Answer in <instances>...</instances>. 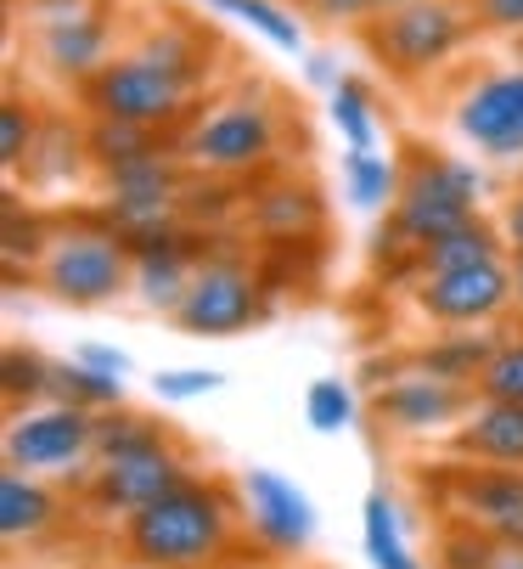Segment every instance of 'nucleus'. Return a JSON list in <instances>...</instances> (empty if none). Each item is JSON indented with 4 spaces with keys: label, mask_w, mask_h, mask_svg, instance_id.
<instances>
[{
    "label": "nucleus",
    "mask_w": 523,
    "mask_h": 569,
    "mask_svg": "<svg viewBox=\"0 0 523 569\" xmlns=\"http://www.w3.org/2000/svg\"><path fill=\"white\" fill-rule=\"evenodd\" d=\"M231 536H237V508L225 485L187 479L169 497L130 513L119 541L135 569H214L231 552Z\"/></svg>",
    "instance_id": "f257e3e1"
},
{
    "label": "nucleus",
    "mask_w": 523,
    "mask_h": 569,
    "mask_svg": "<svg viewBox=\"0 0 523 569\" xmlns=\"http://www.w3.org/2000/svg\"><path fill=\"white\" fill-rule=\"evenodd\" d=\"M40 282L62 305H108L135 282V242L102 226H62L40 249Z\"/></svg>",
    "instance_id": "f03ea898"
},
{
    "label": "nucleus",
    "mask_w": 523,
    "mask_h": 569,
    "mask_svg": "<svg viewBox=\"0 0 523 569\" xmlns=\"http://www.w3.org/2000/svg\"><path fill=\"white\" fill-rule=\"evenodd\" d=\"M473 198H479V176L467 164H456V158H416L394 203V237L411 254H422L433 237L473 220Z\"/></svg>",
    "instance_id": "7ed1b4c3"
},
{
    "label": "nucleus",
    "mask_w": 523,
    "mask_h": 569,
    "mask_svg": "<svg viewBox=\"0 0 523 569\" xmlns=\"http://www.w3.org/2000/svg\"><path fill=\"white\" fill-rule=\"evenodd\" d=\"M192 97V68H174L152 51L141 57H119L108 62L97 79H91V102L102 119H124V124H141V130H158L169 124L174 113L187 108Z\"/></svg>",
    "instance_id": "20e7f679"
},
{
    "label": "nucleus",
    "mask_w": 523,
    "mask_h": 569,
    "mask_svg": "<svg viewBox=\"0 0 523 569\" xmlns=\"http://www.w3.org/2000/svg\"><path fill=\"white\" fill-rule=\"evenodd\" d=\"M84 457H97V412L84 406H68V400H51V406H23L12 412V429H7V468L12 473H68L79 468Z\"/></svg>",
    "instance_id": "39448f33"
},
{
    "label": "nucleus",
    "mask_w": 523,
    "mask_h": 569,
    "mask_svg": "<svg viewBox=\"0 0 523 569\" xmlns=\"http://www.w3.org/2000/svg\"><path fill=\"white\" fill-rule=\"evenodd\" d=\"M440 508L490 536V541H517L523 547V468H484V462H456L433 479Z\"/></svg>",
    "instance_id": "423d86ee"
},
{
    "label": "nucleus",
    "mask_w": 523,
    "mask_h": 569,
    "mask_svg": "<svg viewBox=\"0 0 523 569\" xmlns=\"http://www.w3.org/2000/svg\"><path fill=\"white\" fill-rule=\"evenodd\" d=\"M456 46H462V12L451 0H405V7H389L372 23V51L400 73H422Z\"/></svg>",
    "instance_id": "0eeeda50"
},
{
    "label": "nucleus",
    "mask_w": 523,
    "mask_h": 569,
    "mask_svg": "<svg viewBox=\"0 0 523 569\" xmlns=\"http://www.w3.org/2000/svg\"><path fill=\"white\" fill-rule=\"evenodd\" d=\"M473 389L467 383H451L428 367H411L400 378H389L378 395H372V412L394 429V435H440L451 423H462L473 412Z\"/></svg>",
    "instance_id": "6e6552de"
},
{
    "label": "nucleus",
    "mask_w": 523,
    "mask_h": 569,
    "mask_svg": "<svg viewBox=\"0 0 523 569\" xmlns=\"http://www.w3.org/2000/svg\"><path fill=\"white\" fill-rule=\"evenodd\" d=\"M242 519L259 536V547H271L282 558L304 552L310 536H315L310 491H299V485L288 473H276V468H248L242 473Z\"/></svg>",
    "instance_id": "1a4fd4ad"
},
{
    "label": "nucleus",
    "mask_w": 523,
    "mask_h": 569,
    "mask_svg": "<svg viewBox=\"0 0 523 569\" xmlns=\"http://www.w3.org/2000/svg\"><path fill=\"white\" fill-rule=\"evenodd\" d=\"M259 316V288L237 260H209L192 271V288L174 310V321L192 333V339H231L242 333L248 321Z\"/></svg>",
    "instance_id": "9d476101"
},
{
    "label": "nucleus",
    "mask_w": 523,
    "mask_h": 569,
    "mask_svg": "<svg viewBox=\"0 0 523 569\" xmlns=\"http://www.w3.org/2000/svg\"><path fill=\"white\" fill-rule=\"evenodd\" d=\"M187 479H192V473H187V457L163 440V446H152V451L97 462V473H91V502H97L102 513H124V519H130V513H141V508L158 502V497H169L174 485H187Z\"/></svg>",
    "instance_id": "9b49d317"
},
{
    "label": "nucleus",
    "mask_w": 523,
    "mask_h": 569,
    "mask_svg": "<svg viewBox=\"0 0 523 569\" xmlns=\"http://www.w3.org/2000/svg\"><path fill=\"white\" fill-rule=\"evenodd\" d=\"M422 310L433 321H451V328H473L490 321L506 299H512V271L501 260H479V266H456V271H433L422 282Z\"/></svg>",
    "instance_id": "f8f14e48"
},
{
    "label": "nucleus",
    "mask_w": 523,
    "mask_h": 569,
    "mask_svg": "<svg viewBox=\"0 0 523 569\" xmlns=\"http://www.w3.org/2000/svg\"><path fill=\"white\" fill-rule=\"evenodd\" d=\"M169 214H174V176H169V164H163L158 152L141 158V164L113 170V187H108V220H113L130 242L158 237V231L169 226Z\"/></svg>",
    "instance_id": "ddd939ff"
},
{
    "label": "nucleus",
    "mask_w": 523,
    "mask_h": 569,
    "mask_svg": "<svg viewBox=\"0 0 523 569\" xmlns=\"http://www.w3.org/2000/svg\"><path fill=\"white\" fill-rule=\"evenodd\" d=\"M456 124L479 152L523 158V73H501V79H484L479 91H467V102L456 108Z\"/></svg>",
    "instance_id": "4468645a"
},
{
    "label": "nucleus",
    "mask_w": 523,
    "mask_h": 569,
    "mask_svg": "<svg viewBox=\"0 0 523 569\" xmlns=\"http://www.w3.org/2000/svg\"><path fill=\"white\" fill-rule=\"evenodd\" d=\"M187 152L209 170H253L271 152V119L259 108H220L192 130Z\"/></svg>",
    "instance_id": "2eb2a0df"
},
{
    "label": "nucleus",
    "mask_w": 523,
    "mask_h": 569,
    "mask_svg": "<svg viewBox=\"0 0 523 569\" xmlns=\"http://www.w3.org/2000/svg\"><path fill=\"white\" fill-rule=\"evenodd\" d=\"M462 462L523 468V406L517 400H473V412L451 435Z\"/></svg>",
    "instance_id": "dca6fc26"
},
{
    "label": "nucleus",
    "mask_w": 523,
    "mask_h": 569,
    "mask_svg": "<svg viewBox=\"0 0 523 569\" xmlns=\"http://www.w3.org/2000/svg\"><path fill=\"white\" fill-rule=\"evenodd\" d=\"M135 288H141V305H152V310H169V316L181 310V299L192 288V260L169 231L135 242Z\"/></svg>",
    "instance_id": "f3484780"
},
{
    "label": "nucleus",
    "mask_w": 523,
    "mask_h": 569,
    "mask_svg": "<svg viewBox=\"0 0 523 569\" xmlns=\"http://www.w3.org/2000/svg\"><path fill=\"white\" fill-rule=\"evenodd\" d=\"M57 525V497L34 473H7L0 479V536L7 541H40Z\"/></svg>",
    "instance_id": "a211bd4d"
},
{
    "label": "nucleus",
    "mask_w": 523,
    "mask_h": 569,
    "mask_svg": "<svg viewBox=\"0 0 523 569\" xmlns=\"http://www.w3.org/2000/svg\"><path fill=\"white\" fill-rule=\"evenodd\" d=\"M361 541H366L372 569H422V558L411 552L405 525H400V508H394L389 491H372L366 497V508H361Z\"/></svg>",
    "instance_id": "6ab92c4d"
},
{
    "label": "nucleus",
    "mask_w": 523,
    "mask_h": 569,
    "mask_svg": "<svg viewBox=\"0 0 523 569\" xmlns=\"http://www.w3.org/2000/svg\"><path fill=\"white\" fill-rule=\"evenodd\" d=\"M479 260H501V237L484 226V220H467L445 237H433L428 249L416 254V266L433 277V271H456V266H479Z\"/></svg>",
    "instance_id": "aec40b11"
},
{
    "label": "nucleus",
    "mask_w": 523,
    "mask_h": 569,
    "mask_svg": "<svg viewBox=\"0 0 523 569\" xmlns=\"http://www.w3.org/2000/svg\"><path fill=\"white\" fill-rule=\"evenodd\" d=\"M102 51H108V29H102L97 12L46 29V57H51L62 73H91V68L102 62Z\"/></svg>",
    "instance_id": "412c9836"
},
{
    "label": "nucleus",
    "mask_w": 523,
    "mask_h": 569,
    "mask_svg": "<svg viewBox=\"0 0 523 569\" xmlns=\"http://www.w3.org/2000/svg\"><path fill=\"white\" fill-rule=\"evenodd\" d=\"M343 198L361 214H378L389 198H400V170L378 152H349L343 158Z\"/></svg>",
    "instance_id": "4be33fe9"
},
{
    "label": "nucleus",
    "mask_w": 523,
    "mask_h": 569,
    "mask_svg": "<svg viewBox=\"0 0 523 569\" xmlns=\"http://www.w3.org/2000/svg\"><path fill=\"white\" fill-rule=\"evenodd\" d=\"M332 124L343 136L349 152H378V119H372V97L361 79H338L332 91Z\"/></svg>",
    "instance_id": "5701e85b"
},
{
    "label": "nucleus",
    "mask_w": 523,
    "mask_h": 569,
    "mask_svg": "<svg viewBox=\"0 0 523 569\" xmlns=\"http://www.w3.org/2000/svg\"><path fill=\"white\" fill-rule=\"evenodd\" d=\"M169 435L141 418V412H102L97 418V462H113V457H135V451H152L163 446Z\"/></svg>",
    "instance_id": "b1692460"
},
{
    "label": "nucleus",
    "mask_w": 523,
    "mask_h": 569,
    "mask_svg": "<svg viewBox=\"0 0 523 569\" xmlns=\"http://www.w3.org/2000/svg\"><path fill=\"white\" fill-rule=\"evenodd\" d=\"M214 12H225V18H237V23H248L253 34H265L276 51H304V34H299V23L276 7V0H209Z\"/></svg>",
    "instance_id": "393cba45"
},
{
    "label": "nucleus",
    "mask_w": 523,
    "mask_h": 569,
    "mask_svg": "<svg viewBox=\"0 0 523 569\" xmlns=\"http://www.w3.org/2000/svg\"><path fill=\"white\" fill-rule=\"evenodd\" d=\"M490 356H495V339H445V345H428V350L416 356V367H428V372H440V378L473 389Z\"/></svg>",
    "instance_id": "a878e982"
},
{
    "label": "nucleus",
    "mask_w": 523,
    "mask_h": 569,
    "mask_svg": "<svg viewBox=\"0 0 523 569\" xmlns=\"http://www.w3.org/2000/svg\"><path fill=\"white\" fill-rule=\"evenodd\" d=\"M445 569H523V547L517 541H490L479 530H451L445 536Z\"/></svg>",
    "instance_id": "bb28decb"
},
{
    "label": "nucleus",
    "mask_w": 523,
    "mask_h": 569,
    "mask_svg": "<svg viewBox=\"0 0 523 569\" xmlns=\"http://www.w3.org/2000/svg\"><path fill=\"white\" fill-rule=\"evenodd\" d=\"M51 395L68 400V406H84V412H102V406H119L124 378H102L91 367L68 361V367H51Z\"/></svg>",
    "instance_id": "cd10ccee"
},
{
    "label": "nucleus",
    "mask_w": 523,
    "mask_h": 569,
    "mask_svg": "<svg viewBox=\"0 0 523 569\" xmlns=\"http://www.w3.org/2000/svg\"><path fill=\"white\" fill-rule=\"evenodd\" d=\"M304 418L315 435H343L355 423V395H349L343 378H315L310 395H304Z\"/></svg>",
    "instance_id": "c85d7f7f"
},
{
    "label": "nucleus",
    "mask_w": 523,
    "mask_h": 569,
    "mask_svg": "<svg viewBox=\"0 0 523 569\" xmlns=\"http://www.w3.org/2000/svg\"><path fill=\"white\" fill-rule=\"evenodd\" d=\"M91 152L102 158L108 170L141 164V158H152V130H141V124H124V119H102V124L91 130Z\"/></svg>",
    "instance_id": "c756f323"
},
{
    "label": "nucleus",
    "mask_w": 523,
    "mask_h": 569,
    "mask_svg": "<svg viewBox=\"0 0 523 569\" xmlns=\"http://www.w3.org/2000/svg\"><path fill=\"white\" fill-rule=\"evenodd\" d=\"M473 395H479V400H517V406H523V339L495 345V356L484 361Z\"/></svg>",
    "instance_id": "7c9ffc66"
},
{
    "label": "nucleus",
    "mask_w": 523,
    "mask_h": 569,
    "mask_svg": "<svg viewBox=\"0 0 523 569\" xmlns=\"http://www.w3.org/2000/svg\"><path fill=\"white\" fill-rule=\"evenodd\" d=\"M321 220V209H315V192H299V187H288V192H265L259 198V226L265 231H276V237H293L299 226H315Z\"/></svg>",
    "instance_id": "2f4dec72"
},
{
    "label": "nucleus",
    "mask_w": 523,
    "mask_h": 569,
    "mask_svg": "<svg viewBox=\"0 0 523 569\" xmlns=\"http://www.w3.org/2000/svg\"><path fill=\"white\" fill-rule=\"evenodd\" d=\"M220 383H225V372H214V367H174V372H158V378H152V395L169 400V406H181V400L214 395Z\"/></svg>",
    "instance_id": "473e14b6"
},
{
    "label": "nucleus",
    "mask_w": 523,
    "mask_h": 569,
    "mask_svg": "<svg viewBox=\"0 0 523 569\" xmlns=\"http://www.w3.org/2000/svg\"><path fill=\"white\" fill-rule=\"evenodd\" d=\"M34 395H51V367L29 350H7V400H12V412H23V400Z\"/></svg>",
    "instance_id": "72a5a7b5"
},
{
    "label": "nucleus",
    "mask_w": 523,
    "mask_h": 569,
    "mask_svg": "<svg viewBox=\"0 0 523 569\" xmlns=\"http://www.w3.org/2000/svg\"><path fill=\"white\" fill-rule=\"evenodd\" d=\"M29 141H34V124H29V113H23L18 102H7V108H0V158H7V164H23Z\"/></svg>",
    "instance_id": "f704fd0d"
},
{
    "label": "nucleus",
    "mask_w": 523,
    "mask_h": 569,
    "mask_svg": "<svg viewBox=\"0 0 523 569\" xmlns=\"http://www.w3.org/2000/svg\"><path fill=\"white\" fill-rule=\"evenodd\" d=\"M73 361H79V367H91V372H102V378H124V372H130V356L113 350V345H84Z\"/></svg>",
    "instance_id": "c9c22d12"
},
{
    "label": "nucleus",
    "mask_w": 523,
    "mask_h": 569,
    "mask_svg": "<svg viewBox=\"0 0 523 569\" xmlns=\"http://www.w3.org/2000/svg\"><path fill=\"white\" fill-rule=\"evenodd\" d=\"M484 7V23L495 29H523V0H479Z\"/></svg>",
    "instance_id": "e433bc0d"
},
{
    "label": "nucleus",
    "mask_w": 523,
    "mask_h": 569,
    "mask_svg": "<svg viewBox=\"0 0 523 569\" xmlns=\"http://www.w3.org/2000/svg\"><path fill=\"white\" fill-rule=\"evenodd\" d=\"M501 237L512 242V254H523V192L506 203V214H501Z\"/></svg>",
    "instance_id": "4c0bfd02"
},
{
    "label": "nucleus",
    "mask_w": 523,
    "mask_h": 569,
    "mask_svg": "<svg viewBox=\"0 0 523 569\" xmlns=\"http://www.w3.org/2000/svg\"><path fill=\"white\" fill-rule=\"evenodd\" d=\"M310 86L338 91V68H332V57H310Z\"/></svg>",
    "instance_id": "58836bf2"
},
{
    "label": "nucleus",
    "mask_w": 523,
    "mask_h": 569,
    "mask_svg": "<svg viewBox=\"0 0 523 569\" xmlns=\"http://www.w3.org/2000/svg\"><path fill=\"white\" fill-rule=\"evenodd\" d=\"M512 299L523 305V254H517V266H512Z\"/></svg>",
    "instance_id": "ea45409f"
},
{
    "label": "nucleus",
    "mask_w": 523,
    "mask_h": 569,
    "mask_svg": "<svg viewBox=\"0 0 523 569\" xmlns=\"http://www.w3.org/2000/svg\"><path fill=\"white\" fill-rule=\"evenodd\" d=\"M383 7H405V0H383Z\"/></svg>",
    "instance_id": "a19ab883"
}]
</instances>
